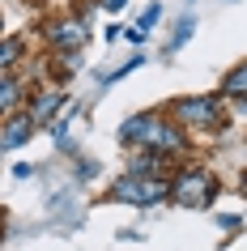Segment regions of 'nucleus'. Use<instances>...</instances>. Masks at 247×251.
Returning a JSON list of instances; mask_svg holds the SVG:
<instances>
[{"instance_id": "2", "label": "nucleus", "mask_w": 247, "mask_h": 251, "mask_svg": "<svg viewBox=\"0 0 247 251\" xmlns=\"http://www.w3.org/2000/svg\"><path fill=\"white\" fill-rule=\"evenodd\" d=\"M213 192V183H209V175H200V171H188L175 183V196L183 200V204H205V196Z\"/></svg>"}, {"instance_id": "6", "label": "nucleus", "mask_w": 247, "mask_h": 251, "mask_svg": "<svg viewBox=\"0 0 247 251\" xmlns=\"http://www.w3.org/2000/svg\"><path fill=\"white\" fill-rule=\"evenodd\" d=\"M55 106H60V94H43L39 98V106H34V119H47L55 111Z\"/></svg>"}, {"instance_id": "7", "label": "nucleus", "mask_w": 247, "mask_h": 251, "mask_svg": "<svg viewBox=\"0 0 247 251\" xmlns=\"http://www.w3.org/2000/svg\"><path fill=\"white\" fill-rule=\"evenodd\" d=\"M226 94H247V64L239 68V73H230V81H226Z\"/></svg>"}, {"instance_id": "5", "label": "nucleus", "mask_w": 247, "mask_h": 251, "mask_svg": "<svg viewBox=\"0 0 247 251\" xmlns=\"http://www.w3.org/2000/svg\"><path fill=\"white\" fill-rule=\"evenodd\" d=\"M34 124V115L30 119H17V124H9V132H4V149H13V145H22L26 141V128Z\"/></svg>"}, {"instance_id": "1", "label": "nucleus", "mask_w": 247, "mask_h": 251, "mask_svg": "<svg viewBox=\"0 0 247 251\" xmlns=\"http://www.w3.org/2000/svg\"><path fill=\"white\" fill-rule=\"evenodd\" d=\"M119 200H132V204H154V200L166 196V183H141V175L132 171V179H119L115 183Z\"/></svg>"}, {"instance_id": "4", "label": "nucleus", "mask_w": 247, "mask_h": 251, "mask_svg": "<svg viewBox=\"0 0 247 251\" xmlns=\"http://www.w3.org/2000/svg\"><path fill=\"white\" fill-rule=\"evenodd\" d=\"M81 39H85V30H81L77 22H60V26H55V43H68V47H77Z\"/></svg>"}, {"instance_id": "3", "label": "nucleus", "mask_w": 247, "mask_h": 251, "mask_svg": "<svg viewBox=\"0 0 247 251\" xmlns=\"http://www.w3.org/2000/svg\"><path fill=\"white\" fill-rule=\"evenodd\" d=\"M179 115L183 119H200V124H213V119H218V106L213 102H183Z\"/></svg>"}, {"instance_id": "8", "label": "nucleus", "mask_w": 247, "mask_h": 251, "mask_svg": "<svg viewBox=\"0 0 247 251\" xmlns=\"http://www.w3.org/2000/svg\"><path fill=\"white\" fill-rule=\"evenodd\" d=\"M0 102H4V106H17V85H13V81H4V98H0Z\"/></svg>"}, {"instance_id": "9", "label": "nucleus", "mask_w": 247, "mask_h": 251, "mask_svg": "<svg viewBox=\"0 0 247 251\" xmlns=\"http://www.w3.org/2000/svg\"><path fill=\"white\" fill-rule=\"evenodd\" d=\"M103 4H107V9H119V4H124V0H103Z\"/></svg>"}]
</instances>
